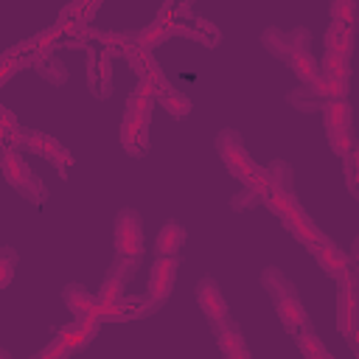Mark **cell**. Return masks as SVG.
<instances>
[{"label":"cell","mask_w":359,"mask_h":359,"mask_svg":"<svg viewBox=\"0 0 359 359\" xmlns=\"http://www.w3.org/2000/svg\"><path fill=\"white\" fill-rule=\"evenodd\" d=\"M62 297H65V303H67V309H70V314H73L76 320L98 317L101 300H98V294L87 292L81 283H67V286H65V292H62Z\"/></svg>","instance_id":"9"},{"label":"cell","mask_w":359,"mask_h":359,"mask_svg":"<svg viewBox=\"0 0 359 359\" xmlns=\"http://www.w3.org/2000/svg\"><path fill=\"white\" fill-rule=\"evenodd\" d=\"M264 177H266V182L275 194L292 196V168L283 160H275L269 168H264Z\"/></svg>","instance_id":"13"},{"label":"cell","mask_w":359,"mask_h":359,"mask_svg":"<svg viewBox=\"0 0 359 359\" xmlns=\"http://www.w3.org/2000/svg\"><path fill=\"white\" fill-rule=\"evenodd\" d=\"M309 31L306 28H294L292 34H286V31H280V28H266L264 34H261V42H264V48L269 50V53H275L278 59H283L286 65H289V59L297 53V50H303V48H309Z\"/></svg>","instance_id":"5"},{"label":"cell","mask_w":359,"mask_h":359,"mask_svg":"<svg viewBox=\"0 0 359 359\" xmlns=\"http://www.w3.org/2000/svg\"><path fill=\"white\" fill-rule=\"evenodd\" d=\"M297 348H300V353H303L306 359H320V356L325 353V345L320 342V337H317L309 325L300 328V334H297Z\"/></svg>","instance_id":"18"},{"label":"cell","mask_w":359,"mask_h":359,"mask_svg":"<svg viewBox=\"0 0 359 359\" xmlns=\"http://www.w3.org/2000/svg\"><path fill=\"white\" fill-rule=\"evenodd\" d=\"M177 269H180V258H154L151 272H149V286H146L149 294H146V297L154 300L157 306H163L165 297L171 294Z\"/></svg>","instance_id":"6"},{"label":"cell","mask_w":359,"mask_h":359,"mask_svg":"<svg viewBox=\"0 0 359 359\" xmlns=\"http://www.w3.org/2000/svg\"><path fill=\"white\" fill-rule=\"evenodd\" d=\"M328 132V143H331V149L337 151V157H351L353 154V149H356V143H353V137L348 135V132H342V129H325Z\"/></svg>","instance_id":"20"},{"label":"cell","mask_w":359,"mask_h":359,"mask_svg":"<svg viewBox=\"0 0 359 359\" xmlns=\"http://www.w3.org/2000/svg\"><path fill=\"white\" fill-rule=\"evenodd\" d=\"M323 121H325V129L348 132V126H351V104L348 101H325Z\"/></svg>","instance_id":"12"},{"label":"cell","mask_w":359,"mask_h":359,"mask_svg":"<svg viewBox=\"0 0 359 359\" xmlns=\"http://www.w3.org/2000/svg\"><path fill=\"white\" fill-rule=\"evenodd\" d=\"M339 300H337V325L342 331V337L353 339L356 337V325H359V294H356V280L348 278L345 283H339Z\"/></svg>","instance_id":"7"},{"label":"cell","mask_w":359,"mask_h":359,"mask_svg":"<svg viewBox=\"0 0 359 359\" xmlns=\"http://www.w3.org/2000/svg\"><path fill=\"white\" fill-rule=\"evenodd\" d=\"M157 104L165 109V112H171L174 118H182V115H188L191 112V98L188 95H182V93H160L157 95Z\"/></svg>","instance_id":"17"},{"label":"cell","mask_w":359,"mask_h":359,"mask_svg":"<svg viewBox=\"0 0 359 359\" xmlns=\"http://www.w3.org/2000/svg\"><path fill=\"white\" fill-rule=\"evenodd\" d=\"M224 359H250V351H236V353H224Z\"/></svg>","instance_id":"23"},{"label":"cell","mask_w":359,"mask_h":359,"mask_svg":"<svg viewBox=\"0 0 359 359\" xmlns=\"http://www.w3.org/2000/svg\"><path fill=\"white\" fill-rule=\"evenodd\" d=\"M320 76L348 81V76H351V62H348V56L334 53V50H325L323 59H320Z\"/></svg>","instance_id":"14"},{"label":"cell","mask_w":359,"mask_h":359,"mask_svg":"<svg viewBox=\"0 0 359 359\" xmlns=\"http://www.w3.org/2000/svg\"><path fill=\"white\" fill-rule=\"evenodd\" d=\"M196 300H199L202 311L208 314V320L213 323V328L216 325H227V303H224V297H222V292H219V286H216L213 278H202L199 280Z\"/></svg>","instance_id":"8"},{"label":"cell","mask_w":359,"mask_h":359,"mask_svg":"<svg viewBox=\"0 0 359 359\" xmlns=\"http://www.w3.org/2000/svg\"><path fill=\"white\" fill-rule=\"evenodd\" d=\"M14 264H17V252L6 247V250L0 252V286H8V283H11Z\"/></svg>","instance_id":"22"},{"label":"cell","mask_w":359,"mask_h":359,"mask_svg":"<svg viewBox=\"0 0 359 359\" xmlns=\"http://www.w3.org/2000/svg\"><path fill=\"white\" fill-rule=\"evenodd\" d=\"M309 87H311V93H320V95H325L328 101H345V95H348V81H342V79L317 76Z\"/></svg>","instance_id":"16"},{"label":"cell","mask_w":359,"mask_h":359,"mask_svg":"<svg viewBox=\"0 0 359 359\" xmlns=\"http://www.w3.org/2000/svg\"><path fill=\"white\" fill-rule=\"evenodd\" d=\"M143 222L140 213L132 208H123L115 219V255L118 258H132L140 261L143 255Z\"/></svg>","instance_id":"2"},{"label":"cell","mask_w":359,"mask_h":359,"mask_svg":"<svg viewBox=\"0 0 359 359\" xmlns=\"http://www.w3.org/2000/svg\"><path fill=\"white\" fill-rule=\"evenodd\" d=\"M325 50H334V53H342L351 59V50H353V28H345L339 22H328L325 28Z\"/></svg>","instance_id":"11"},{"label":"cell","mask_w":359,"mask_h":359,"mask_svg":"<svg viewBox=\"0 0 359 359\" xmlns=\"http://www.w3.org/2000/svg\"><path fill=\"white\" fill-rule=\"evenodd\" d=\"M20 146H22L25 151H34V154H39V157H48V160L56 165L59 174H65L67 165H70V151H67L59 140H53L50 135H45V132L22 129V140H20Z\"/></svg>","instance_id":"4"},{"label":"cell","mask_w":359,"mask_h":359,"mask_svg":"<svg viewBox=\"0 0 359 359\" xmlns=\"http://www.w3.org/2000/svg\"><path fill=\"white\" fill-rule=\"evenodd\" d=\"M289 67H292V73H294V76H297L303 84H311V81L320 76V67H317L314 56L309 53V48L297 50V53L289 59Z\"/></svg>","instance_id":"15"},{"label":"cell","mask_w":359,"mask_h":359,"mask_svg":"<svg viewBox=\"0 0 359 359\" xmlns=\"http://www.w3.org/2000/svg\"><path fill=\"white\" fill-rule=\"evenodd\" d=\"M331 20L339 22V25H345V28H353V22H356V6L351 0L331 3Z\"/></svg>","instance_id":"21"},{"label":"cell","mask_w":359,"mask_h":359,"mask_svg":"<svg viewBox=\"0 0 359 359\" xmlns=\"http://www.w3.org/2000/svg\"><path fill=\"white\" fill-rule=\"evenodd\" d=\"M185 244V230L174 219L165 222L154 238V258H180V247Z\"/></svg>","instance_id":"10"},{"label":"cell","mask_w":359,"mask_h":359,"mask_svg":"<svg viewBox=\"0 0 359 359\" xmlns=\"http://www.w3.org/2000/svg\"><path fill=\"white\" fill-rule=\"evenodd\" d=\"M216 337H219V348H222L224 353L244 351V339H241L238 328H233L230 323H227V325H216Z\"/></svg>","instance_id":"19"},{"label":"cell","mask_w":359,"mask_h":359,"mask_svg":"<svg viewBox=\"0 0 359 359\" xmlns=\"http://www.w3.org/2000/svg\"><path fill=\"white\" fill-rule=\"evenodd\" d=\"M3 177H6L25 199H31V202H39L42 196H48L45 185L31 174V168L25 165V160H22L14 149H6V146H3Z\"/></svg>","instance_id":"3"},{"label":"cell","mask_w":359,"mask_h":359,"mask_svg":"<svg viewBox=\"0 0 359 359\" xmlns=\"http://www.w3.org/2000/svg\"><path fill=\"white\" fill-rule=\"evenodd\" d=\"M261 283H264V289L272 294V303H275V311H278V317H280V325H283L289 334H300V328L309 325V317H306V309H303L300 300H297L294 283H292L283 272H278L275 266L264 269Z\"/></svg>","instance_id":"1"},{"label":"cell","mask_w":359,"mask_h":359,"mask_svg":"<svg viewBox=\"0 0 359 359\" xmlns=\"http://www.w3.org/2000/svg\"><path fill=\"white\" fill-rule=\"evenodd\" d=\"M320 359H334V356H331V353H328V351H325V353H323V356H320Z\"/></svg>","instance_id":"24"}]
</instances>
